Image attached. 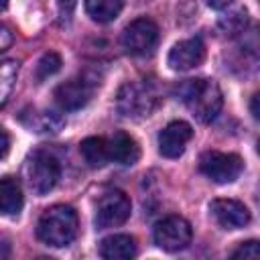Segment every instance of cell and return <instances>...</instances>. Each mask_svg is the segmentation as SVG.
Returning <instances> with one entry per match:
<instances>
[{
    "mask_svg": "<svg viewBox=\"0 0 260 260\" xmlns=\"http://www.w3.org/2000/svg\"><path fill=\"white\" fill-rule=\"evenodd\" d=\"M0 37H2V41H0V51H6V49L10 47V41H12L10 28H8V26H2V30H0Z\"/></svg>",
    "mask_w": 260,
    "mask_h": 260,
    "instance_id": "cb8c5ba5",
    "label": "cell"
},
{
    "mask_svg": "<svg viewBox=\"0 0 260 260\" xmlns=\"http://www.w3.org/2000/svg\"><path fill=\"white\" fill-rule=\"evenodd\" d=\"M205 59V45L199 37L179 41L167 57V63L173 71H189L197 65H201Z\"/></svg>",
    "mask_w": 260,
    "mask_h": 260,
    "instance_id": "30bf717a",
    "label": "cell"
},
{
    "mask_svg": "<svg viewBox=\"0 0 260 260\" xmlns=\"http://www.w3.org/2000/svg\"><path fill=\"white\" fill-rule=\"evenodd\" d=\"M234 0H207V4L213 8V10H221V8H225V6H230Z\"/></svg>",
    "mask_w": 260,
    "mask_h": 260,
    "instance_id": "4316f807",
    "label": "cell"
},
{
    "mask_svg": "<svg viewBox=\"0 0 260 260\" xmlns=\"http://www.w3.org/2000/svg\"><path fill=\"white\" fill-rule=\"evenodd\" d=\"M61 69V57L57 53H45L37 63V79H47Z\"/></svg>",
    "mask_w": 260,
    "mask_h": 260,
    "instance_id": "44dd1931",
    "label": "cell"
},
{
    "mask_svg": "<svg viewBox=\"0 0 260 260\" xmlns=\"http://www.w3.org/2000/svg\"><path fill=\"white\" fill-rule=\"evenodd\" d=\"M130 199L122 191H110L102 195L95 207V225L98 230H108V228H118L130 217Z\"/></svg>",
    "mask_w": 260,
    "mask_h": 260,
    "instance_id": "52a82bcc",
    "label": "cell"
},
{
    "mask_svg": "<svg viewBox=\"0 0 260 260\" xmlns=\"http://www.w3.org/2000/svg\"><path fill=\"white\" fill-rule=\"evenodd\" d=\"M209 213L223 230H240L250 221L248 207L238 199H213L209 203Z\"/></svg>",
    "mask_w": 260,
    "mask_h": 260,
    "instance_id": "9c48e42d",
    "label": "cell"
},
{
    "mask_svg": "<svg viewBox=\"0 0 260 260\" xmlns=\"http://www.w3.org/2000/svg\"><path fill=\"white\" fill-rule=\"evenodd\" d=\"M110 160L120 162V165H134L140 158V146L138 142L126 134V132H116L110 140Z\"/></svg>",
    "mask_w": 260,
    "mask_h": 260,
    "instance_id": "4fadbf2b",
    "label": "cell"
},
{
    "mask_svg": "<svg viewBox=\"0 0 260 260\" xmlns=\"http://www.w3.org/2000/svg\"><path fill=\"white\" fill-rule=\"evenodd\" d=\"M120 41L130 55H146L158 41V26L150 18H136L124 28Z\"/></svg>",
    "mask_w": 260,
    "mask_h": 260,
    "instance_id": "ba28073f",
    "label": "cell"
},
{
    "mask_svg": "<svg viewBox=\"0 0 260 260\" xmlns=\"http://www.w3.org/2000/svg\"><path fill=\"white\" fill-rule=\"evenodd\" d=\"M179 95L193 118L203 124L211 122L223 106L221 89L213 79H187L179 85Z\"/></svg>",
    "mask_w": 260,
    "mask_h": 260,
    "instance_id": "6da1fadb",
    "label": "cell"
},
{
    "mask_svg": "<svg viewBox=\"0 0 260 260\" xmlns=\"http://www.w3.org/2000/svg\"><path fill=\"white\" fill-rule=\"evenodd\" d=\"M24 124H26L30 130H35V132H57V130L61 128L63 120L57 118V116L51 114V112H41V114L32 112V114H30V122H24Z\"/></svg>",
    "mask_w": 260,
    "mask_h": 260,
    "instance_id": "d6986e66",
    "label": "cell"
},
{
    "mask_svg": "<svg viewBox=\"0 0 260 260\" xmlns=\"http://www.w3.org/2000/svg\"><path fill=\"white\" fill-rule=\"evenodd\" d=\"M258 154H260V142H258Z\"/></svg>",
    "mask_w": 260,
    "mask_h": 260,
    "instance_id": "f546056e",
    "label": "cell"
},
{
    "mask_svg": "<svg viewBox=\"0 0 260 260\" xmlns=\"http://www.w3.org/2000/svg\"><path fill=\"white\" fill-rule=\"evenodd\" d=\"M191 136H193L191 124L183 120H175L158 132V152L167 158H179L185 152V146L191 140Z\"/></svg>",
    "mask_w": 260,
    "mask_h": 260,
    "instance_id": "7c38bea8",
    "label": "cell"
},
{
    "mask_svg": "<svg viewBox=\"0 0 260 260\" xmlns=\"http://www.w3.org/2000/svg\"><path fill=\"white\" fill-rule=\"evenodd\" d=\"M199 169L213 183L225 185V183H232L240 177V173L244 169V160L234 152L207 150L199 158Z\"/></svg>",
    "mask_w": 260,
    "mask_h": 260,
    "instance_id": "5b68a950",
    "label": "cell"
},
{
    "mask_svg": "<svg viewBox=\"0 0 260 260\" xmlns=\"http://www.w3.org/2000/svg\"><path fill=\"white\" fill-rule=\"evenodd\" d=\"M6 6H8V0H2V8L6 10Z\"/></svg>",
    "mask_w": 260,
    "mask_h": 260,
    "instance_id": "83f0119b",
    "label": "cell"
},
{
    "mask_svg": "<svg viewBox=\"0 0 260 260\" xmlns=\"http://www.w3.org/2000/svg\"><path fill=\"white\" fill-rule=\"evenodd\" d=\"M79 150H81L83 160L91 169H100L110 160V144L102 136H89V138L81 140Z\"/></svg>",
    "mask_w": 260,
    "mask_h": 260,
    "instance_id": "2e32d148",
    "label": "cell"
},
{
    "mask_svg": "<svg viewBox=\"0 0 260 260\" xmlns=\"http://www.w3.org/2000/svg\"><path fill=\"white\" fill-rule=\"evenodd\" d=\"M0 134H2V158H6V154H8V148H10V138H8V132L2 128L0 130Z\"/></svg>",
    "mask_w": 260,
    "mask_h": 260,
    "instance_id": "484cf974",
    "label": "cell"
},
{
    "mask_svg": "<svg viewBox=\"0 0 260 260\" xmlns=\"http://www.w3.org/2000/svg\"><path fill=\"white\" fill-rule=\"evenodd\" d=\"M250 112H252V116L256 120H260V91L252 95V100H250Z\"/></svg>",
    "mask_w": 260,
    "mask_h": 260,
    "instance_id": "d4e9b609",
    "label": "cell"
},
{
    "mask_svg": "<svg viewBox=\"0 0 260 260\" xmlns=\"http://www.w3.org/2000/svg\"><path fill=\"white\" fill-rule=\"evenodd\" d=\"M246 24H248V14L246 10H236L232 12L228 18H221L219 20V26L223 28V32L228 35H242L246 30Z\"/></svg>",
    "mask_w": 260,
    "mask_h": 260,
    "instance_id": "ffe728a7",
    "label": "cell"
},
{
    "mask_svg": "<svg viewBox=\"0 0 260 260\" xmlns=\"http://www.w3.org/2000/svg\"><path fill=\"white\" fill-rule=\"evenodd\" d=\"M18 75V61L16 59H4L0 63V104L4 106L8 102V95L14 87Z\"/></svg>",
    "mask_w": 260,
    "mask_h": 260,
    "instance_id": "ac0fdd59",
    "label": "cell"
},
{
    "mask_svg": "<svg viewBox=\"0 0 260 260\" xmlns=\"http://www.w3.org/2000/svg\"><path fill=\"white\" fill-rule=\"evenodd\" d=\"M93 93V83L87 79V77H75V79H69L61 85H57L55 89V102L61 110H79L83 108L89 98Z\"/></svg>",
    "mask_w": 260,
    "mask_h": 260,
    "instance_id": "8fae6325",
    "label": "cell"
},
{
    "mask_svg": "<svg viewBox=\"0 0 260 260\" xmlns=\"http://www.w3.org/2000/svg\"><path fill=\"white\" fill-rule=\"evenodd\" d=\"M122 0H85V12L95 22H112L122 12Z\"/></svg>",
    "mask_w": 260,
    "mask_h": 260,
    "instance_id": "e0dca14e",
    "label": "cell"
},
{
    "mask_svg": "<svg viewBox=\"0 0 260 260\" xmlns=\"http://www.w3.org/2000/svg\"><path fill=\"white\" fill-rule=\"evenodd\" d=\"M77 213L69 205H53L43 211L37 223V236L43 244L63 248L77 236Z\"/></svg>",
    "mask_w": 260,
    "mask_h": 260,
    "instance_id": "7a4b0ae2",
    "label": "cell"
},
{
    "mask_svg": "<svg viewBox=\"0 0 260 260\" xmlns=\"http://www.w3.org/2000/svg\"><path fill=\"white\" fill-rule=\"evenodd\" d=\"M156 93L146 81H128L116 95V108L124 118H146L156 108Z\"/></svg>",
    "mask_w": 260,
    "mask_h": 260,
    "instance_id": "277c9868",
    "label": "cell"
},
{
    "mask_svg": "<svg viewBox=\"0 0 260 260\" xmlns=\"http://www.w3.org/2000/svg\"><path fill=\"white\" fill-rule=\"evenodd\" d=\"M256 201H258V205H260V189H258V195H256Z\"/></svg>",
    "mask_w": 260,
    "mask_h": 260,
    "instance_id": "f1b7e54d",
    "label": "cell"
},
{
    "mask_svg": "<svg viewBox=\"0 0 260 260\" xmlns=\"http://www.w3.org/2000/svg\"><path fill=\"white\" fill-rule=\"evenodd\" d=\"M61 177L59 160L47 150H35L24 162V179L35 195L49 193Z\"/></svg>",
    "mask_w": 260,
    "mask_h": 260,
    "instance_id": "3957f363",
    "label": "cell"
},
{
    "mask_svg": "<svg viewBox=\"0 0 260 260\" xmlns=\"http://www.w3.org/2000/svg\"><path fill=\"white\" fill-rule=\"evenodd\" d=\"M100 254L106 260H130L136 256V242L132 236L126 234H114L102 240Z\"/></svg>",
    "mask_w": 260,
    "mask_h": 260,
    "instance_id": "5bb4252c",
    "label": "cell"
},
{
    "mask_svg": "<svg viewBox=\"0 0 260 260\" xmlns=\"http://www.w3.org/2000/svg\"><path fill=\"white\" fill-rule=\"evenodd\" d=\"M24 197H22V187L16 179L4 177L0 183V207L4 215H18L22 209Z\"/></svg>",
    "mask_w": 260,
    "mask_h": 260,
    "instance_id": "9a60e30c",
    "label": "cell"
},
{
    "mask_svg": "<svg viewBox=\"0 0 260 260\" xmlns=\"http://www.w3.org/2000/svg\"><path fill=\"white\" fill-rule=\"evenodd\" d=\"M232 258H244V260H260V240H248L240 244L234 252Z\"/></svg>",
    "mask_w": 260,
    "mask_h": 260,
    "instance_id": "7402d4cb",
    "label": "cell"
},
{
    "mask_svg": "<svg viewBox=\"0 0 260 260\" xmlns=\"http://www.w3.org/2000/svg\"><path fill=\"white\" fill-rule=\"evenodd\" d=\"M57 10H59L61 22H69L75 10V0H57Z\"/></svg>",
    "mask_w": 260,
    "mask_h": 260,
    "instance_id": "603a6c76",
    "label": "cell"
},
{
    "mask_svg": "<svg viewBox=\"0 0 260 260\" xmlns=\"http://www.w3.org/2000/svg\"><path fill=\"white\" fill-rule=\"evenodd\" d=\"M191 223L181 215H169L156 221L152 238L158 248L165 252H179L191 244Z\"/></svg>",
    "mask_w": 260,
    "mask_h": 260,
    "instance_id": "8992f818",
    "label": "cell"
}]
</instances>
